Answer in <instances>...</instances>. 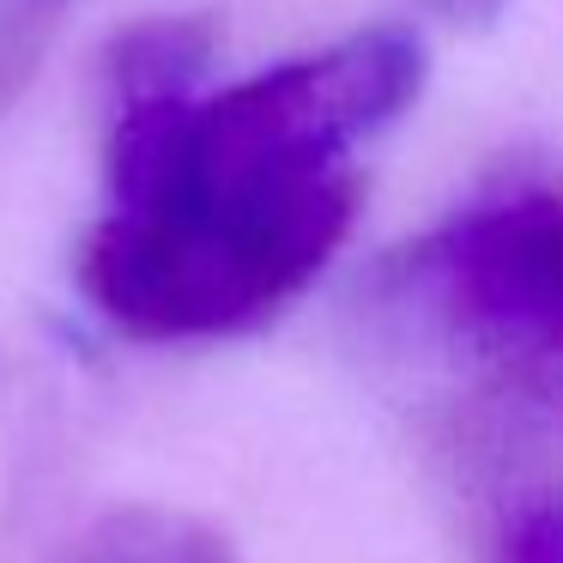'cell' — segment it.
I'll return each instance as SVG.
<instances>
[{"mask_svg": "<svg viewBox=\"0 0 563 563\" xmlns=\"http://www.w3.org/2000/svg\"><path fill=\"white\" fill-rule=\"evenodd\" d=\"M424 79L406 31L195 98H128L110 134V212L79 285L134 340H219L267 321L333 261L357 212L352 140L388 128Z\"/></svg>", "mask_w": 563, "mask_h": 563, "instance_id": "obj_1", "label": "cell"}, {"mask_svg": "<svg viewBox=\"0 0 563 563\" xmlns=\"http://www.w3.org/2000/svg\"><path fill=\"white\" fill-rule=\"evenodd\" d=\"M442 297L473 333L527 357L563 352V195H515L449 224Z\"/></svg>", "mask_w": 563, "mask_h": 563, "instance_id": "obj_2", "label": "cell"}, {"mask_svg": "<svg viewBox=\"0 0 563 563\" xmlns=\"http://www.w3.org/2000/svg\"><path fill=\"white\" fill-rule=\"evenodd\" d=\"M62 563H243L219 527L176 509H115L74 539Z\"/></svg>", "mask_w": 563, "mask_h": 563, "instance_id": "obj_3", "label": "cell"}, {"mask_svg": "<svg viewBox=\"0 0 563 563\" xmlns=\"http://www.w3.org/2000/svg\"><path fill=\"white\" fill-rule=\"evenodd\" d=\"M74 0H0V115L31 91Z\"/></svg>", "mask_w": 563, "mask_h": 563, "instance_id": "obj_4", "label": "cell"}, {"mask_svg": "<svg viewBox=\"0 0 563 563\" xmlns=\"http://www.w3.org/2000/svg\"><path fill=\"white\" fill-rule=\"evenodd\" d=\"M497 563H563V490L533 497L503 521Z\"/></svg>", "mask_w": 563, "mask_h": 563, "instance_id": "obj_5", "label": "cell"}, {"mask_svg": "<svg viewBox=\"0 0 563 563\" xmlns=\"http://www.w3.org/2000/svg\"><path fill=\"white\" fill-rule=\"evenodd\" d=\"M442 19H490L497 13V0H437Z\"/></svg>", "mask_w": 563, "mask_h": 563, "instance_id": "obj_6", "label": "cell"}]
</instances>
